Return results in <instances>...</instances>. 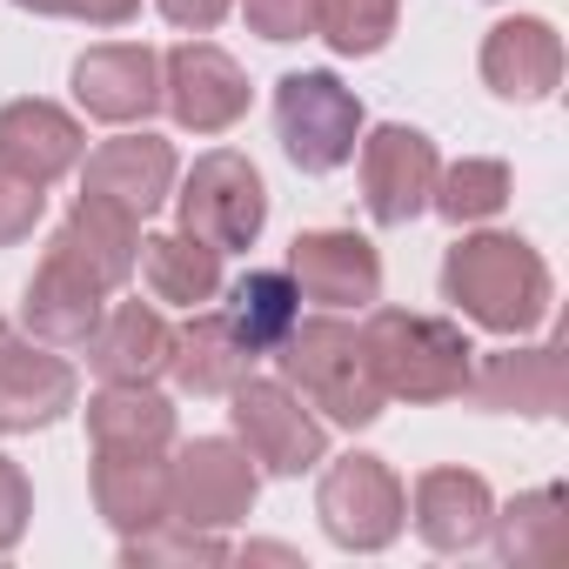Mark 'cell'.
Here are the masks:
<instances>
[{"label": "cell", "mask_w": 569, "mask_h": 569, "mask_svg": "<svg viewBox=\"0 0 569 569\" xmlns=\"http://www.w3.org/2000/svg\"><path fill=\"white\" fill-rule=\"evenodd\" d=\"M0 342H8V322H0Z\"/></svg>", "instance_id": "obj_38"}, {"label": "cell", "mask_w": 569, "mask_h": 569, "mask_svg": "<svg viewBox=\"0 0 569 569\" xmlns=\"http://www.w3.org/2000/svg\"><path fill=\"white\" fill-rule=\"evenodd\" d=\"M402 21V0H322L316 8V34L342 54V61H369L389 48Z\"/></svg>", "instance_id": "obj_29"}, {"label": "cell", "mask_w": 569, "mask_h": 569, "mask_svg": "<svg viewBox=\"0 0 569 569\" xmlns=\"http://www.w3.org/2000/svg\"><path fill=\"white\" fill-rule=\"evenodd\" d=\"M81 154H88V128H81L68 108H54V101H41V94L0 108V161H14V168L34 174L41 188H54L61 174H74Z\"/></svg>", "instance_id": "obj_19"}, {"label": "cell", "mask_w": 569, "mask_h": 569, "mask_svg": "<svg viewBox=\"0 0 569 569\" xmlns=\"http://www.w3.org/2000/svg\"><path fill=\"white\" fill-rule=\"evenodd\" d=\"M316 8L322 0H241V21L261 34V41H309L316 34Z\"/></svg>", "instance_id": "obj_32"}, {"label": "cell", "mask_w": 569, "mask_h": 569, "mask_svg": "<svg viewBox=\"0 0 569 569\" xmlns=\"http://www.w3.org/2000/svg\"><path fill=\"white\" fill-rule=\"evenodd\" d=\"M48 254H61L74 274L94 281L101 296H114V289H128V274H134V261H141V221L121 214V208H108V201H94V194H81V201L61 214Z\"/></svg>", "instance_id": "obj_15"}, {"label": "cell", "mask_w": 569, "mask_h": 569, "mask_svg": "<svg viewBox=\"0 0 569 569\" xmlns=\"http://www.w3.org/2000/svg\"><path fill=\"white\" fill-rule=\"evenodd\" d=\"M228 422H234V442L248 449V462L268 476H302V469L329 462V422L281 376H241L228 389Z\"/></svg>", "instance_id": "obj_5"}, {"label": "cell", "mask_w": 569, "mask_h": 569, "mask_svg": "<svg viewBox=\"0 0 569 569\" xmlns=\"http://www.w3.org/2000/svg\"><path fill=\"white\" fill-rule=\"evenodd\" d=\"M121 562L128 569H154V562H228V542L221 529H194L181 516L141 529V536H121Z\"/></svg>", "instance_id": "obj_30"}, {"label": "cell", "mask_w": 569, "mask_h": 569, "mask_svg": "<svg viewBox=\"0 0 569 569\" xmlns=\"http://www.w3.org/2000/svg\"><path fill=\"white\" fill-rule=\"evenodd\" d=\"M442 296L462 309V322L489 329V336H536L549 322V302H556V281H549V261L522 241V234H502V228H476L449 248L442 261Z\"/></svg>", "instance_id": "obj_1"}, {"label": "cell", "mask_w": 569, "mask_h": 569, "mask_svg": "<svg viewBox=\"0 0 569 569\" xmlns=\"http://www.w3.org/2000/svg\"><path fill=\"white\" fill-rule=\"evenodd\" d=\"M174 201V228L221 248V254H248L268 228V188H261V168L234 148H208L181 188L168 194Z\"/></svg>", "instance_id": "obj_4"}, {"label": "cell", "mask_w": 569, "mask_h": 569, "mask_svg": "<svg viewBox=\"0 0 569 569\" xmlns=\"http://www.w3.org/2000/svg\"><path fill=\"white\" fill-rule=\"evenodd\" d=\"M74 101L81 114L108 128H141L161 108V54L148 41H101L74 61Z\"/></svg>", "instance_id": "obj_13"}, {"label": "cell", "mask_w": 569, "mask_h": 569, "mask_svg": "<svg viewBox=\"0 0 569 569\" xmlns=\"http://www.w3.org/2000/svg\"><path fill=\"white\" fill-rule=\"evenodd\" d=\"M154 8H161V21L181 28V34H214V28L228 21L234 0H154Z\"/></svg>", "instance_id": "obj_34"}, {"label": "cell", "mask_w": 569, "mask_h": 569, "mask_svg": "<svg viewBox=\"0 0 569 569\" xmlns=\"http://www.w3.org/2000/svg\"><path fill=\"white\" fill-rule=\"evenodd\" d=\"M61 21H88V28H128L141 14V0H54Z\"/></svg>", "instance_id": "obj_35"}, {"label": "cell", "mask_w": 569, "mask_h": 569, "mask_svg": "<svg viewBox=\"0 0 569 569\" xmlns=\"http://www.w3.org/2000/svg\"><path fill=\"white\" fill-rule=\"evenodd\" d=\"M41 214H48V188L34 174H21L14 161H0V248L28 241L41 228Z\"/></svg>", "instance_id": "obj_31"}, {"label": "cell", "mask_w": 569, "mask_h": 569, "mask_svg": "<svg viewBox=\"0 0 569 569\" xmlns=\"http://www.w3.org/2000/svg\"><path fill=\"white\" fill-rule=\"evenodd\" d=\"M88 442L94 449H174V402L154 382H101V396H88Z\"/></svg>", "instance_id": "obj_25"}, {"label": "cell", "mask_w": 569, "mask_h": 569, "mask_svg": "<svg viewBox=\"0 0 569 569\" xmlns=\"http://www.w3.org/2000/svg\"><path fill=\"white\" fill-rule=\"evenodd\" d=\"M261 496V469L228 436H194L168 456V516L194 529H234Z\"/></svg>", "instance_id": "obj_8"}, {"label": "cell", "mask_w": 569, "mask_h": 569, "mask_svg": "<svg viewBox=\"0 0 569 569\" xmlns=\"http://www.w3.org/2000/svg\"><path fill=\"white\" fill-rule=\"evenodd\" d=\"M94 509L114 536L168 522V449H94Z\"/></svg>", "instance_id": "obj_21"}, {"label": "cell", "mask_w": 569, "mask_h": 569, "mask_svg": "<svg viewBox=\"0 0 569 569\" xmlns=\"http://www.w3.org/2000/svg\"><path fill=\"white\" fill-rule=\"evenodd\" d=\"M489 536H496V556L509 569H529V562H556L562 542H569V496L556 482L542 489H522L509 509L489 516Z\"/></svg>", "instance_id": "obj_27"}, {"label": "cell", "mask_w": 569, "mask_h": 569, "mask_svg": "<svg viewBox=\"0 0 569 569\" xmlns=\"http://www.w3.org/2000/svg\"><path fill=\"white\" fill-rule=\"evenodd\" d=\"M101 309H108V296L94 289L88 274H74L61 254H41L34 281H28V302H21V322H28L34 342H48V349L68 356V349H88Z\"/></svg>", "instance_id": "obj_22"}, {"label": "cell", "mask_w": 569, "mask_h": 569, "mask_svg": "<svg viewBox=\"0 0 569 569\" xmlns=\"http://www.w3.org/2000/svg\"><path fill=\"white\" fill-rule=\"evenodd\" d=\"M316 516L329 529L336 549H356V556H376L402 536L409 522V489L402 476L382 462V456H342L322 469V489H316Z\"/></svg>", "instance_id": "obj_7"}, {"label": "cell", "mask_w": 569, "mask_h": 569, "mask_svg": "<svg viewBox=\"0 0 569 569\" xmlns=\"http://www.w3.org/2000/svg\"><path fill=\"white\" fill-rule=\"evenodd\" d=\"M362 342H369V369L389 402H456L469 389L476 349H469L462 322H449V316L369 309Z\"/></svg>", "instance_id": "obj_3"}, {"label": "cell", "mask_w": 569, "mask_h": 569, "mask_svg": "<svg viewBox=\"0 0 569 569\" xmlns=\"http://www.w3.org/2000/svg\"><path fill=\"white\" fill-rule=\"evenodd\" d=\"M74 396H81V376L61 349H48L34 336L0 342V429L8 436H34V429L61 422L74 409Z\"/></svg>", "instance_id": "obj_14"}, {"label": "cell", "mask_w": 569, "mask_h": 569, "mask_svg": "<svg viewBox=\"0 0 569 569\" xmlns=\"http://www.w3.org/2000/svg\"><path fill=\"white\" fill-rule=\"evenodd\" d=\"M241 556H248V562H296V569H302V556H296V549H281V542H248Z\"/></svg>", "instance_id": "obj_36"}, {"label": "cell", "mask_w": 569, "mask_h": 569, "mask_svg": "<svg viewBox=\"0 0 569 569\" xmlns=\"http://www.w3.org/2000/svg\"><path fill=\"white\" fill-rule=\"evenodd\" d=\"M362 208L369 221L382 228H409L429 194H436V141L422 128H402V121H382V128H362Z\"/></svg>", "instance_id": "obj_10"}, {"label": "cell", "mask_w": 569, "mask_h": 569, "mask_svg": "<svg viewBox=\"0 0 569 569\" xmlns=\"http://www.w3.org/2000/svg\"><path fill=\"white\" fill-rule=\"evenodd\" d=\"M254 349L228 329L221 309H188V322L174 329V356H168V376L181 396H228L241 376H254Z\"/></svg>", "instance_id": "obj_23"}, {"label": "cell", "mask_w": 569, "mask_h": 569, "mask_svg": "<svg viewBox=\"0 0 569 569\" xmlns=\"http://www.w3.org/2000/svg\"><path fill=\"white\" fill-rule=\"evenodd\" d=\"M489 516H496V496H489V482L476 469H429L409 489V522H416V536L436 556L482 549L489 542Z\"/></svg>", "instance_id": "obj_16"}, {"label": "cell", "mask_w": 569, "mask_h": 569, "mask_svg": "<svg viewBox=\"0 0 569 569\" xmlns=\"http://www.w3.org/2000/svg\"><path fill=\"white\" fill-rule=\"evenodd\" d=\"M174 181H181V161H174V148H168L161 134H148V128H121V134L101 141V148L88 154V168H81V194H94V201H108V208H121V214H134V221H148V214L174 194Z\"/></svg>", "instance_id": "obj_12"}, {"label": "cell", "mask_w": 569, "mask_h": 569, "mask_svg": "<svg viewBox=\"0 0 569 569\" xmlns=\"http://www.w3.org/2000/svg\"><path fill=\"white\" fill-rule=\"evenodd\" d=\"M274 369L309 409H322V422H342V429H369L382 416V402H389L376 369H369V342L342 309L302 316L289 336H281Z\"/></svg>", "instance_id": "obj_2"}, {"label": "cell", "mask_w": 569, "mask_h": 569, "mask_svg": "<svg viewBox=\"0 0 569 569\" xmlns=\"http://www.w3.org/2000/svg\"><path fill=\"white\" fill-rule=\"evenodd\" d=\"M14 8H28V14H54V0H14Z\"/></svg>", "instance_id": "obj_37"}, {"label": "cell", "mask_w": 569, "mask_h": 569, "mask_svg": "<svg viewBox=\"0 0 569 569\" xmlns=\"http://www.w3.org/2000/svg\"><path fill=\"white\" fill-rule=\"evenodd\" d=\"M482 81H489V94L522 101V108L549 101L562 88V34L549 21H536V14L496 21L482 34Z\"/></svg>", "instance_id": "obj_17"}, {"label": "cell", "mask_w": 569, "mask_h": 569, "mask_svg": "<svg viewBox=\"0 0 569 569\" xmlns=\"http://www.w3.org/2000/svg\"><path fill=\"white\" fill-rule=\"evenodd\" d=\"M221 248L168 228V234H141V274H148V296L168 302V309H208L221 296Z\"/></svg>", "instance_id": "obj_24"}, {"label": "cell", "mask_w": 569, "mask_h": 569, "mask_svg": "<svg viewBox=\"0 0 569 569\" xmlns=\"http://www.w3.org/2000/svg\"><path fill=\"white\" fill-rule=\"evenodd\" d=\"M362 128H369V114H362L356 88H342L329 68H302V74L274 81V134L302 174H336L342 161H356Z\"/></svg>", "instance_id": "obj_6"}, {"label": "cell", "mask_w": 569, "mask_h": 569, "mask_svg": "<svg viewBox=\"0 0 569 569\" xmlns=\"http://www.w3.org/2000/svg\"><path fill=\"white\" fill-rule=\"evenodd\" d=\"M28 516H34V489H28V469L14 456H0V556H8L21 536H28Z\"/></svg>", "instance_id": "obj_33"}, {"label": "cell", "mask_w": 569, "mask_h": 569, "mask_svg": "<svg viewBox=\"0 0 569 569\" xmlns=\"http://www.w3.org/2000/svg\"><path fill=\"white\" fill-rule=\"evenodd\" d=\"M221 316L228 329L254 349V356H274L281 336H289L302 322V289H296V274L289 268H248L241 281H221Z\"/></svg>", "instance_id": "obj_26"}, {"label": "cell", "mask_w": 569, "mask_h": 569, "mask_svg": "<svg viewBox=\"0 0 569 569\" xmlns=\"http://www.w3.org/2000/svg\"><path fill=\"white\" fill-rule=\"evenodd\" d=\"M168 356H174V322L154 302H114L88 336V369L101 382H154L168 376Z\"/></svg>", "instance_id": "obj_20"}, {"label": "cell", "mask_w": 569, "mask_h": 569, "mask_svg": "<svg viewBox=\"0 0 569 569\" xmlns=\"http://www.w3.org/2000/svg\"><path fill=\"white\" fill-rule=\"evenodd\" d=\"M462 396H476L496 416H529V422L556 416L562 409V342H536V349H516L509 342V349L482 356L469 369V389Z\"/></svg>", "instance_id": "obj_18"}, {"label": "cell", "mask_w": 569, "mask_h": 569, "mask_svg": "<svg viewBox=\"0 0 569 569\" xmlns=\"http://www.w3.org/2000/svg\"><path fill=\"white\" fill-rule=\"evenodd\" d=\"M289 274L316 309H376L382 302V254L356 228H302L289 241Z\"/></svg>", "instance_id": "obj_11"}, {"label": "cell", "mask_w": 569, "mask_h": 569, "mask_svg": "<svg viewBox=\"0 0 569 569\" xmlns=\"http://www.w3.org/2000/svg\"><path fill=\"white\" fill-rule=\"evenodd\" d=\"M161 108L188 134H228L248 114V74L214 41H181L161 54Z\"/></svg>", "instance_id": "obj_9"}, {"label": "cell", "mask_w": 569, "mask_h": 569, "mask_svg": "<svg viewBox=\"0 0 569 569\" xmlns=\"http://www.w3.org/2000/svg\"><path fill=\"white\" fill-rule=\"evenodd\" d=\"M429 208L456 228H476V221H496L509 208V168L489 161V154H462L449 168H436V194Z\"/></svg>", "instance_id": "obj_28"}]
</instances>
